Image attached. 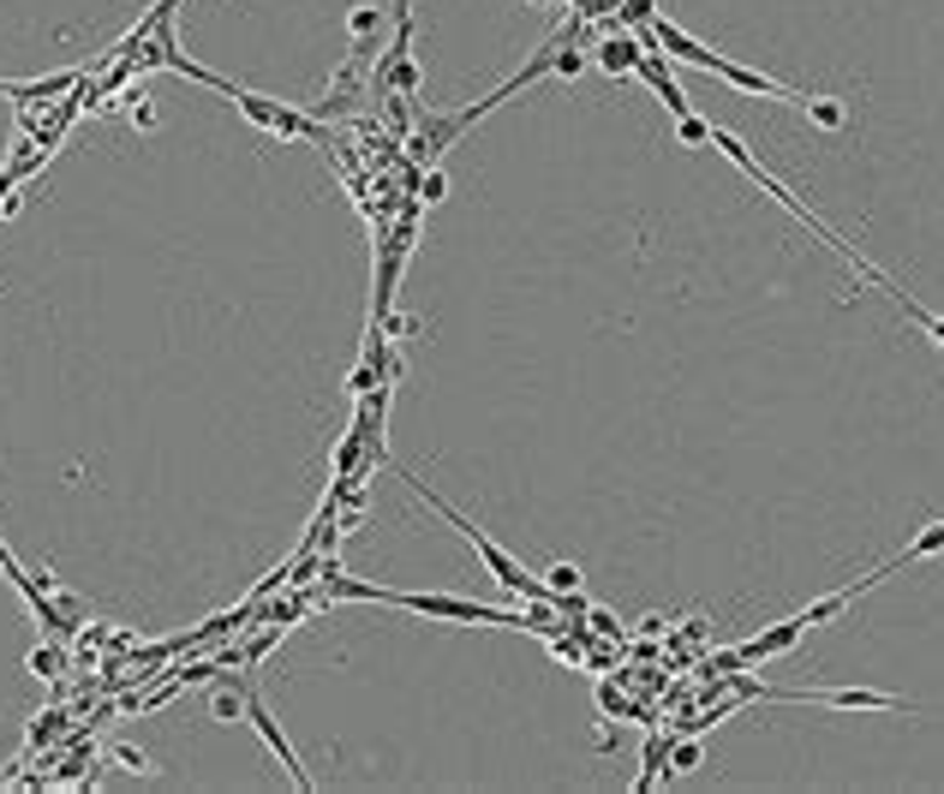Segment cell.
Returning a JSON list of instances; mask_svg holds the SVG:
<instances>
[{
  "mask_svg": "<svg viewBox=\"0 0 944 794\" xmlns=\"http://www.w3.org/2000/svg\"><path fill=\"white\" fill-rule=\"evenodd\" d=\"M807 114L825 126V132H837V126L849 120V114H843V102H825V96H813V108H807Z\"/></svg>",
  "mask_w": 944,
  "mask_h": 794,
  "instance_id": "2e32d148",
  "label": "cell"
},
{
  "mask_svg": "<svg viewBox=\"0 0 944 794\" xmlns=\"http://www.w3.org/2000/svg\"><path fill=\"white\" fill-rule=\"evenodd\" d=\"M675 138H682L687 150H706V144H711V120H699V114H682V120H675Z\"/></svg>",
  "mask_w": 944,
  "mask_h": 794,
  "instance_id": "7c38bea8",
  "label": "cell"
},
{
  "mask_svg": "<svg viewBox=\"0 0 944 794\" xmlns=\"http://www.w3.org/2000/svg\"><path fill=\"white\" fill-rule=\"evenodd\" d=\"M544 585H551V597L580 592V568H574V561H551V568H544Z\"/></svg>",
  "mask_w": 944,
  "mask_h": 794,
  "instance_id": "8fae6325",
  "label": "cell"
},
{
  "mask_svg": "<svg viewBox=\"0 0 944 794\" xmlns=\"http://www.w3.org/2000/svg\"><path fill=\"white\" fill-rule=\"evenodd\" d=\"M939 549H944V520H933V526H927L921 537H914V544H909V556H914V561H927V556H939Z\"/></svg>",
  "mask_w": 944,
  "mask_h": 794,
  "instance_id": "9a60e30c",
  "label": "cell"
},
{
  "mask_svg": "<svg viewBox=\"0 0 944 794\" xmlns=\"http://www.w3.org/2000/svg\"><path fill=\"white\" fill-rule=\"evenodd\" d=\"M246 723H251V728H258V735H263V747L275 752V765H282V771H287V783H293V789H311V777H305V765H299V752H293V740L282 735V723H275V716H270V706H263L258 694H246Z\"/></svg>",
  "mask_w": 944,
  "mask_h": 794,
  "instance_id": "5b68a950",
  "label": "cell"
},
{
  "mask_svg": "<svg viewBox=\"0 0 944 794\" xmlns=\"http://www.w3.org/2000/svg\"><path fill=\"white\" fill-rule=\"evenodd\" d=\"M640 765H646V771H640V777H634V789H640V794H646V789H652V783H658V765H663V740H658V735H652V740H646V752H640Z\"/></svg>",
  "mask_w": 944,
  "mask_h": 794,
  "instance_id": "5bb4252c",
  "label": "cell"
},
{
  "mask_svg": "<svg viewBox=\"0 0 944 794\" xmlns=\"http://www.w3.org/2000/svg\"><path fill=\"white\" fill-rule=\"evenodd\" d=\"M556 48H563V43H544L539 55H532L527 67L515 72V79H503V84H496V90H491V96H484V102H472V108H455V114H442V120H418L413 156L437 162L442 150H455V144H461V132H467V126H479V120H484V114H491V108H503V102H515L520 90H532L539 79H551V72H556Z\"/></svg>",
  "mask_w": 944,
  "mask_h": 794,
  "instance_id": "6da1fadb",
  "label": "cell"
},
{
  "mask_svg": "<svg viewBox=\"0 0 944 794\" xmlns=\"http://www.w3.org/2000/svg\"><path fill=\"white\" fill-rule=\"evenodd\" d=\"M711 79H723L730 90H742V96H765V102H789V108H801L807 114L813 108V96L807 90H789V84H777V79H765V72H754V67H742V60H730V55H711Z\"/></svg>",
  "mask_w": 944,
  "mask_h": 794,
  "instance_id": "277c9868",
  "label": "cell"
},
{
  "mask_svg": "<svg viewBox=\"0 0 944 794\" xmlns=\"http://www.w3.org/2000/svg\"><path fill=\"white\" fill-rule=\"evenodd\" d=\"M394 12H401V19H406V0H394Z\"/></svg>",
  "mask_w": 944,
  "mask_h": 794,
  "instance_id": "44dd1931",
  "label": "cell"
},
{
  "mask_svg": "<svg viewBox=\"0 0 944 794\" xmlns=\"http://www.w3.org/2000/svg\"><path fill=\"white\" fill-rule=\"evenodd\" d=\"M634 79H640V84H646V90H652V96L663 102V108H670V120H682V114H694V108H687V96H682V84H675V72L663 67V55H658V48H646V55H640V67H634Z\"/></svg>",
  "mask_w": 944,
  "mask_h": 794,
  "instance_id": "8992f818",
  "label": "cell"
},
{
  "mask_svg": "<svg viewBox=\"0 0 944 794\" xmlns=\"http://www.w3.org/2000/svg\"><path fill=\"white\" fill-rule=\"evenodd\" d=\"M24 669H31V675H48V682H55V675L67 669V651H60V645H36L31 657H24Z\"/></svg>",
  "mask_w": 944,
  "mask_h": 794,
  "instance_id": "30bf717a",
  "label": "cell"
},
{
  "mask_svg": "<svg viewBox=\"0 0 944 794\" xmlns=\"http://www.w3.org/2000/svg\"><path fill=\"white\" fill-rule=\"evenodd\" d=\"M652 19H658V7H652V0H622V24H628L634 36H640V31H652Z\"/></svg>",
  "mask_w": 944,
  "mask_h": 794,
  "instance_id": "4fadbf2b",
  "label": "cell"
},
{
  "mask_svg": "<svg viewBox=\"0 0 944 794\" xmlns=\"http://www.w3.org/2000/svg\"><path fill=\"white\" fill-rule=\"evenodd\" d=\"M394 478H401V484H406V490H413V496H425V508H437V514L449 520V526L461 532L472 549H479L484 573H491V580L503 585L508 597H520V604H539V597H551V585H544V573H527V568H520V561H515V556H508V549H503V544H496V537H484V532H479V526H472V520L461 514V508H449V502H442V496L430 490L425 478H413V472H406V466H394Z\"/></svg>",
  "mask_w": 944,
  "mask_h": 794,
  "instance_id": "7a4b0ae2",
  "label": "cell"
},
{
  "mask_svg": "<svg viewBox=\"0 0 944 794\" xmlns=\"http://www.w3.org/2000/svg\"><path fill=\"white\" fill-rule=\"evenodd\" d=\"M246 694H251V687L222 682V687L210 694V716H215V723H246Z\"/></svg>",
  "mask_w": 944,
  "mask_h": 794,
  "instance_id": "ba28073f",
  "label": "cell"
},
{
  "mask_svg": "<svg viewBox=\"0 0 944 794\" xmlns=\"http://www.w3.org/2000/svg\"><path fill=\"white\" fill-rule=\"evenodd\" d=\"M580 72H586L580 48H556V79H580Z\"/></svg>",
  "mask_w": 944,
  "mask_h": 794,
  "instance_id": "ac0fdd59",
  "label": "cell"
},
{
  "mask_svg": "<svg viewBox=\"0 0 944 794\" xmlns=\"http://www.w3.org/2000/svg\"><path fill=\"white\" fill-rule=\"evenodd\" d=\"M640 55H646L640 36H634V31H616V36H604V43L592 48V67H598V72H610V79H634Z\"/></svg>",
  "mask_w": 944,
  "mask_h": 794,
  "instance_id": "52a82bcc",
  "label": "cell"
},
{
  "mask_svg": "<svg viewBox=\"0 0 944 794\" xmlns=\"http://www.w3.org/2000/svg\"><path fill=\"white\" fill-rule=\"evenodd\" d=\"M418 198H425V203H442V198H449V179H442V168H430L425 179H418Z\"/></svg>",
  "mask_w": 944,
  "mask_h": 794,
  "instance_id": "d6986e66",
  "label": "cell"
},
{
  "mask_svg": "<svg viewBox=\"0 0 944 794\" xmlns=\"http://www.w3.org/2000/svg\"><path fill=\"white\" fill-rule=\"evenodd\" d=\"M377 24H382V12H377V7H353V12H347V31H353V36H371Z\"/></svg>",
  "mask_w": 944,
  "mask_h": 794,
  "instance_id": "e0dca14e",
  "label": "cell"
},
{
  "mask_svg": "<svg viewBox=\"0 0 944 794\" xmlns=\"http://www.w3.org/2000/svg\"><path fill=\"white\" fill-rule=\"evenodd\" d=\"M699 765H706V740L687 735V740H675V747H670V771H675V777L699 771Z\"/></svg>",
  "mask_w": 944,
  "mask_h": 794,
  "instance_id": "9c48e42d",
  "label": "cell"
},
{
  "mask_svg": "<svg viewBox=\"0 0 944 794\" xmlns=\"http://www.w3.org/2000/svg\"><path fill=\"white\" fill-rule=\"evenodd\" d=\"M227 102H234V108L246 114L258 132H270V138H323V126H317L305 108L270 102V96H258V90H246V84H227Z\"/></svg>",
  "mask_w": 944,
  "mask_h": 794,
  "instance_id": "3957f363",
  "label": "cell"
},
{
  "mask_svg": "<svg viewBox=\"0 0 944 794\" xmlns=\"http://www.w3.org/2000/svg\"><path fill=\"white\" fill-rule=\"evenodd\" d=\"M114 765H120V771H138V777H150V759H144V752H132V747H114Z\"/></svg>",
  "mask_w": 944,
  "mask_h": 794,
  "instance_id": "ffe728a7",
  "label": "cell"
}]
</instances>
